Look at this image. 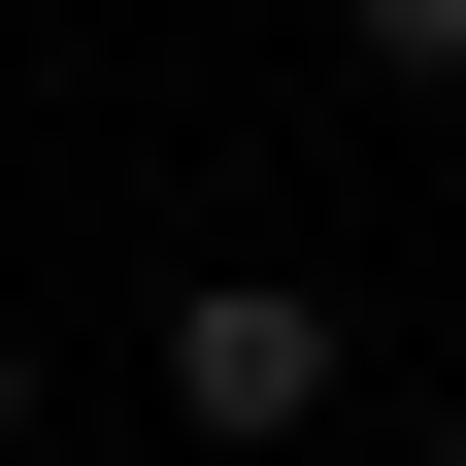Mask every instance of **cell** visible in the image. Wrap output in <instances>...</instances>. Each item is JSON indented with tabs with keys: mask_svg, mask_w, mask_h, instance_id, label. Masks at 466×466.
I'll list each match as a JSON object with an SVG mask.
<instances>
[{
	"mask_svg": "<svg viewBox=\"0 0 466 466\" xmlns=\"http://www.w3.org/2000/svg\"><path fill=\"white\" fill-rule=\"evenodd\" d=\"M333 433V300L300 267H200V300H167V466H300Z\"/></svg>",
	"mask_w": 466,
	"mask_h": 466,
	"instance_id": "obj_1",
	"label": "cell"
},
{
	"mask_svg": "<svg viewBox=\"0 0 466 466\" xmlns=\"http://www.w3.org/2000/svg\"><path fill=\"white\" fill-rule=\"evenodd\" d=\"M333 67H400V100H466V0H333Z\"/></svg>",
	"mask_w": 466,
	"mask_h": 466,
	"instance_id": "obj_2",
	"label": "cell"
},
{
	"mask_svg": "<svg viewBox=\"0 0 466 466\" xmlns=\"http://www.w3.org/2000/svg\"><path fill=\"white\" fill-rule=\"evenodd\" d=\"M0 433H34V333H0Z\"/></svg>",
	"mask_w": 466,
	"mask_h": 466,
	"instance_id": "obj_3",
	"label": "cell"
},
{
	"mask_svg": "<svg viewBox=\"0 0 466 466\" xmlns=\"http://www.w3.org/2000/svg\"><path fill=\"white\" fill-rule=\"evenodd\" d=\"M400 466H466V433H400Z\"/></svg>",
	"mask_w": 466,
	"mask_h": 466,
	"instance_id": "obj_4",
	"label": "cell"
}]
</instances>
